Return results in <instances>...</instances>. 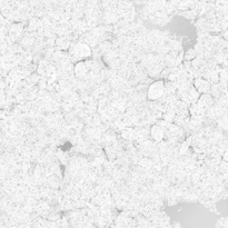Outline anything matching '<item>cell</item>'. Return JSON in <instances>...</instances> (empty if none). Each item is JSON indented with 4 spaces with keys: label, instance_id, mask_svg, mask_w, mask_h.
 <instances>
[{
    "label": "cell",
    "instance_id": "cell-5",
    "mask_svg": "<svg viewBox=\"0 0 228 228\" xmlns=\"http://www.w3.org/2000/svg\"><path fill=\"white\" fill-rule=\"evenodd\" d=\"M74 71H75V75L77 77H82L85 76L88 71V67H87V64L84 62V61H78L76 65H75V68H74Z\"/></svg>",
    "mask_w": 228,
    "mask_h": 228
},
{
    "label": "cell",
    "instance_id": "cell-6",
    "mask_svg": "<svg viewBox=\"0 0 228 228\" xmlns=\"http://www.w3.org/2000/svg\"><path fill=\"white\" fill-rule=\"evenodd\" d=\"M224 160L228 162V148H227V150L225 152V154H224Z\"/></svg>",
    "mask_w": 228,
    "mask_h": 228
},
{
    "label": "cell",
    "instance_id": "cell-2",
    "mask_svg": "<svg viewBox=\"0 0 228 228\" xmlns=\"http://www.w3.org/2000/svg\"><path fill=\"white\" fill-rule=\"evenodd\" d=\"M74 55L78 58V59H86V58H89L91 56V49L90 47L86 44H82V42H79L75 45L74 47Z\"/></svg>",
    "mask_w": 228,
    "mask_h": 228
},
{
    "label": "cell",
    "instance_id": "cell-3",
    "mask_svg": "<svg viewBox=\"0 0 228 228\" xmlns=\"http://www.w3.org/2000/svg\"><path fill=\"white\" fill-rule=\"evenodd\" d=\"M150 135H152V139L156 140V142H162L165 136V132L160 126L158 125H154L150 128Z\"/></svg>",
    "mask_w": 228,
    "mask_h": 228
},
{
    "label": "cell",
    "instance_id": "cell-1",
    "mask_svg": "<svg viewBox=\"0 0 228 228\" xmlns=\"http://www.w3.org/2000/svg\"><path fill=\"white\" fill-rule=\"evenodd\" d=\"M165 92V82L162 80H156L149 85L147 89V99L148 100H157L164 95Z\"/></svg>",
    "mask_w": 228,
    "mask_h": 228
},
{
    "label": "cell",
    "instance_id": "cell-4",
    "mask_svg": "<svg viewBox=\"0 0 228 228\" xmlns=\"http://www.w3.org/2000/svg\"><path fill=\"white\" fill-rule=\"evenodd\" d=\"M195 88H196V90L199 92V94H206L208 90H209V88H210V85H209V82L207 80H204V79H197V80L195 81Z\"/></svg>",
    "mask_w": 228,
    "mask_h": 228
}]
</instances>
